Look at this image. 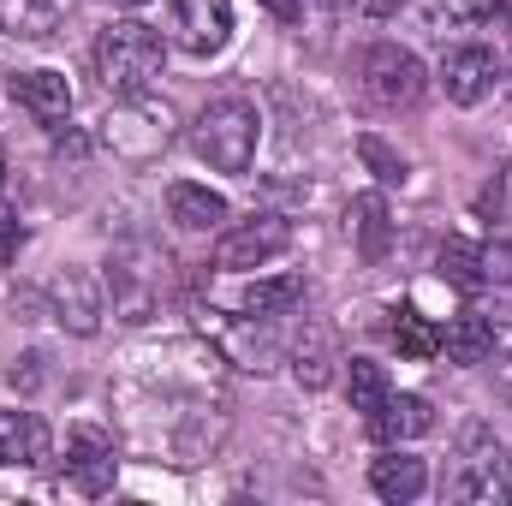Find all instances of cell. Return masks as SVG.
I'll return each mask as SVG.
<instances>
[{
	"instance_id": "f546056e",
	"label": "cell",
	"mask_w": 512,
	"mask_h": 506,
	"mask_svg": "<svg viewBox=\"0 0 512 506\" xmlns=\"http://www.w3.org/2000/svg\"><path fill=\"white\" fill-rule=\"evenodd\" d=\"M18 245H24V221H18L12 209H0V262H12Z\"/></svg>"
},
{
	"instance_id": "d6986e66",
	"label": "cell",
	"mask_w": 512,
	"mask_h": 506,
	"mask_svg": "<svg viewBox=\"0 0 512 506\" xmlns=\"http://www.w3.org/2000/svg\"><path fill=\"white\" fill-rule=\"evenodd\" d=\"M441 352H447V364L477 370V364L495 358V328H489L483 316H453V322L441 328Z\"/></svg>"
},
{
	"instance_id": "ffe728a7",
	"label": "cell",
	"mask_w": 512,
	"mask_h": 506,
	"mask_svg": "<svg viewBox=\"0 0 512 506\" xmlns=\"http://www.w3.org/2000/svg\"><path fill=\"white\" fill-rule=\"evenodd\" d=\"M370 489H376L382 501L405 506L429 489V471H423V459H411V453H387V459L370 465Z\"/></svg>"
},
{
	"instance_id": "4316f807",
	"label": "cell",
	"mask_w": 512,
	"mask_h": 506,
	"mask_svg": "<svg viewBox=\"0 0 512 506\" xmlns=\"http://www.w3.org/2000/svg\"><path fill=\"white\" fill-rule=\"evenodd\" d=\"M477 209H483L489 221H507V227H512V167H501V173H495V185L477 197Z\"/></svg>"
},
{
	"instance_id": "8992f818",
	"label": "cell",
	"mask_w": 512,
	"mask_h": 506,
	"mask_svg": "<svg viewBox=\"0 0 512 506\" xmlns=\"http://www.w3.org/2000/svg\"><path fill=\"white\" fill-rule=\"evenodd\" d=\"M197 328L215 340V352L233 364V370H274L280 364V340H274V328H268V316H221V310H197Z\"/></svg>"
},
{
	"instance_id": "8fae6325",
	"label": "cell",
	"mask_w": 512,
	"mask_h": 506,
	"mask_svg": "<svg viewBox=\"0 0 512 506\" xmlns=\"http://www.w3.org/2000/svg\"><path fill=\"white\" fill-rule=\"evenodd\" d=\"M495 78H501V60H495V48H453L447 60H441V90H447V102L453 108H477L489 90H495Z\"/></svg>"
},
{
	"instance_id": "5b68a950",
	"label": "cell",
	"mask_w": 512,
	"mask_h": 506,
	"mask_svg": "<svg viewBox=\"0 0 512 506\" xmlns=\"http://www.w3.org/2000/svg\"><path fill=\"white\" fill-rule=\"evenodd\" d=\"M358 78H364V96H370L376 108H387V114L417 108V102H423V84H429L423 60H417L411 48H399V42H376V48L364 54V66H358Z\"/></svg>"
},
{
	"instance_id": "e575fe53",
	"label": "cell",
	"mask_w": 512,
	"mask_h": 506,
	"mask_svg": "<svg viewBox=\"0 0 512 506\" xmlns=\"http://www.w3.org/2000/svg\"><path fill=\"white\" fill-rule=\"evenodd\" d=\"M507 90H512V60H507Z\"/></svg>"
},
{
	"instance_id": "9a60e30c",
	"label": "cell",
	"mask_w": 512,
	"mask_h": 506,
	"mask_svg": "<svg viewBox=\"0 0 512 506\" xmlns=\"http://www.w3.org/2000/svg\"><path fill=\"white\" fill-rule=\"evenodd\" d=\"M429 423H435V411H429V399H417V393H387L382 411H370V435H376L382 447H399V441L429 435Z\"/></svg>"
},
{
	"instance_id": "277c9868",
	"label": "cell",
	"mask_w": 512,
	"mask_h": 506,
	"mask_svg": "<svg viewBox=\"0 0 512 506\" xmlns=\"http://www.w3.org/2000/svg\"><path fill=\"white\" fill-rule=\"evenodd\" d=\"M447 489H453V501H471V506L512 501V459H507V447H501L483 423L465 429V453H459Z\"/></svg>"
},
{
	"instance_id": "5bb4252c",
	"label": "cell",
	"mask_w": 512,
	"mask_h": 506,
	"mask_svg": "<svg viewBox=\"0 0 512 506\" xmlns=\"http://www.w3.org/2000/svg\"><path fill=\"white\" fill-rule=\"evenodd\" d=\"M167 215H173V227H185V233H221V227H227V197L209 191V185L179 179V185H167Z\"/></svg>"
},
{
	"instance_id": "1f68e13d",
	"label": "cell",
	"mask_w": 512,
	"mask_h": 506,
	"mask_svg": "<svg viewBox=\"0 0 512 506\" xmlns=\"http://www.w3.org/2000/svg\"><path fill=\"white\" fill-rule=\"evenodd\" d=\"M358 6H364V12H376V18H387V12H393L399 0H358Z\"/></svg>"
},
{
	"instance_id": "30bf717a",
	"label": "cell",
	"mask_w": 512,
	"mask_h": 506,
	"mask_svg": "<svg viewBox=\"0 0 512 506\" xmlns=\"http://www.w3.org/2000/svg\"><path fill=\"white\" fill-rule=\"evenodd\" d=\"M48 310H54V322H60L66 334L90 340V334L102 328V286H96L84 268H66V274H54V286H48Z\"/></svg>"
},
{
	"instance_id": "484cf974",
	"label": "cell",
	"mask_w": 512,
	"mask_h": 506,
	"mask_svg": "<svg viewBox=\"0 0 512 506\" xmlns=\"http://www.w3.org/2000/svg\"><path fill=\"white\" fill-rule=\"evenodd\" d=\"M358 155H364V167H370L382 185H405V179H411V161H405L399 149H387L382 137H370V131L358 137Z\"/></svg>"
},
{
	"instance_id": "83f0119b",
	"label": "cell",
	"mask_w": 512,
	"mask_h": 506,
	"mask_svg": "<svg viewBox=\"0 0 512 506\" xmlns=\"http://www.w3.org/2000/svg\"><path fill=\"white\" fill-rule=\"evenodd\" d=\"M292 376H298V387H322V381H328V346H322V334L310 340V352L298 346V364H292Z\"/></svg>"
},
{
	"instance_id": "7a4b0ae2",
	"label": "cell",
	"mask_w": 512,
	"mask_h": 506,
	"mask_svg": "<svg viewBox=\"0 0 512 506\" xmlns=\"http://www.w3.org/2000/svg\"><path fill=\"white\" fill-rule=\"evenodd\" d=\"M256 137H262V120L245 96H215L197 126H191V149L215 167V173H251L256 161Z\"/></svg>"
},
{
	"instance_id": "d6a6232c",
	"label": "cell",
	"mask_w": 512,
	"mask_h": 506,
	"mask_svg": "<svg viewBox=\"0 0 512 506\" xmlns=\"http://www.w3.org/2000/svg\"><path fill=\"white\" fill-rule=\"evenodd\" d=\"M114 6H149V0H114Z\"/></svg>"
},
{
	"instance_id": "4dcf8cb0",
	"label": "cell",
	"mask_w": 512,
	"mask_h": 506,
	"mask_svg": "<svg viewBox=\"0 0 512 506\" xmlns=\"http://www.w3.org/2000/svg\"><path fill=\"white\" fill-rule=\"evenodd\" d=\"M262 6H268V12H274V18H280V24H292V18H298V6H304V0H262Z\"/></svg>"
},
{
	"instance_id": "ba28073f",
	"label": "cell",
	"mask_w": 512,
	"mask_h": 506,
	"mask_svg": "<svg viewBox=\"0 0 512 506\" xmlns=\"http://www.w3.org/2000/svg\"><path fill=\"white\" fill-rule=\"evenodd\" d=\"M286 245H292V221H286V215H251V221H239V227L221 233V245H215V268L245 274V268L274 262Z\"/></svg>"
},
{
	"instance_id": "836d02e7",
	"label": "cell",
	"mask_w": 512,
	"mask_h": 506,
	"mask_svg": "<svg viewBox=\"0 0 512 506\" xmlns=\"http://www.w3.org/2000/svg\"><path fill=\"white\" fill-rule=\"evenodd\" d=\"M322 6H352V0H322Z\"/></svg>"
},
{
	"instance_id": "ac0fdd59",
	"label": "cell",
	"mask_w": 512,
	"mask_h": 506,
	"mask_svg": "<svg viewBox=\"0 0 512 506\" xmlns=\"http://www.w3.org/2000/svg\"><path fill=\"white\" fill-rule=\"evenodd\" d=\"M346 221H352V245H358V256H364V262H382L387 245H393V215H387V197H382V191L352 197Z\"/></svg>"
},
{
	"instance_id": "e0dca14e",
	"label": "cell",
	"mask_w": 512,
	"mask_h": 506,
	"mask_svg": "<svg viewBox=\"0 0 512 506\" xmlns=\"http://www.w3.org/2000/svg\"><path fill=\"white\" fill-rule=\"evenodd\" d=\"M66 18L72 0H0V30H12L18 42H48Z\"/></svg>"
},
{
	"instance_id": "52a82bcc",
	"label": "cell",
	"mask_w": 512,
	"mask_h": 506,
	"mask_svg": "<svg viewBox=\"0 0 512 506\" xmlns=\"http://www.w3.org/2000/svg\"><path fill=\"white\" fill-rule=\"evenodd\" d=\"M167 30L191 60H215L233 42V0H167Z\"/></svg>"
},
{
	"instance_id": "d4e9b609",
	"label": "cell",
	"mask_w": 512,
	"mask_h": 506,
	"mask_svg": "<svg viewBox=\"0 0 512 506\" xmlns=\"http://www.w3.org/2000/svg\"><path fill=\"white\" fill-rule=\"evenodd\" d=\"M346 393H352V411H364V417H370V411H382V399L393 393V387H387V370H382V364H370V358H352V364H346Z\"/></svg>"
},
{
	"instance_id": "6da1fadb",
	"label": "cell",
	"mask_w": 512,
	"mask_h": 506,
	"mask_svg": "<svg viewBox=\"0 0 512 506\" xmlns=\"http://www.w3.org/2000/svg\"><path fill=\"white\" fill-rule=\"evenodd\" d=\"M161 60H167L161 30L143 24V18H114V24L96 36V78H102V90H108L114 102L149 96L155 78H161Z\"/></svg>"
},
{
	"instance_id": "4fadbf2b",
	"label": "cell",
	"mask_w": 512,
	"mask_h": 506,
	"mask_svg": "<svg viewBox=\"0 0 512 506\" xmlns=\"http://www.w3.org/2000/svg\"><path fill=\"white\" fill-rule=\"evenodd\" d=\"M48 459V423L36 411H0V471H30Z\"/></svg>"
},
{
	"instance_id": "603a6c76",
	"label": "cell",
	"mask_w": 512,
	"mask_h": 506,
	"mask_svg": "<svg viewBox=\"0 0 512 506\" xmlns=\"http://www.w3.org/2000/svg\"><path fill=\"white\" fill-rule=\"evenodd\" d=\"M435 268H441V280H453L459 292H483L489 280H483V251L471 245V239H447L441 251H435Z\"/></svg>"
},
{
	"instance_id": "2e32d148",
	"label": "cell",
	"mask_w": 512,
	"mask_h": 506,
	"mask_svg": "<svg viewBox=\"0 0 512 506\" xmlns=\"http://www.w3.org/2000/svg\"><path fill=\"white\" fill-rule=\"evenodd\" d=\"M131 114L126 120H114V126H108V143H114V149H126V155H155V149H161V143H167V137H173V120H167V108H155V102H149V96H137V102H126Z\"/></svg>"
},
{
	"instance_id": "3957f363",
	"label": "cell",
	"mask_w": 512,
	"mask_h": 506,
	"mask_svg": "<svg viewBox=\"0 0 512 506\" xmlns=\"http://www.w3.org/2000/svg\"><path fill=\"white\" fill-rule=\"evenodd\" d=\"M167 251H155L149 239H131L114 251L108 262V298H114V316L120 322H149L167 298Z\"/></svg>"
},
{
	"instance_id": "9c48e42d",
	"label": "cell",
	"mask_w": 512,
	"mask_h": 506,
	"mask_svg": "<svg viewBox=\"0 0 512 506\" xmlns=\"http://www.w3.org/2000/svg\"><path fill=\"white\" fill-rule=\"evenodd\" d=\"M114 477H120V459H114V441L102 429H72L66 435V483L90 501L114 495Z\"/></svg>"
},
{
	"instance_id": "d590c367",
	"label": "cell",
	"mask_w": 512,
	"mask_h": 506,
	"mask_svg": "<svg viewBox=\"0 0 512 506\" xmlns=\"http://www.w3.org/2000/svg\"><path fill=\"white\" fill-rule=\"evenodd\" d=\"M0 185H6V161H0Z\"/></svg>"
},
{
	"instance_id": "7c38bea8",
	"label": "cell",
	"mask_w": 512,
	"mask_h": 506,
	"mask_svg": "<svg viewBox=\"0 0 512 506\" xmlns=\"http://www.w3.org/2000/svg\"><path fill=\"white\" fill-rule=\"evenodd\" d=\"M12 102L36 120V126H66V114H72V84H66V72H18L12 78Z\"/></svg>"
},
{
	"instance_id": "f1b7e54d",
	"label": "cell",
	"mask_w": 512,
	"mask_h": 506,
	"mask_svg": "<svg viewBox=\"0 0 512 506\" xmlns=\"http://www.w3.org/2000/svg\"><path fill=\"white\" fill-rule=\"evenodd\" d=\"M477 251H483V280L489 286H512V239H489Z\"/></svg>"
},
{
	"instance_id": "44dd1931",
	"label": "cell",
	"mask_w": 512,
	"mask_h": 506,
	"mask_svg": "<svg viewBox=\"0 0 512 506\" xmlns=\"http://www.w3.org/2000/svg\"><path fill=\"white\" fill-rule=\"evenodd\" d=\"M304 304V274H268V280H251L245 286V310L251 316H286V310H298Z\"/></svg>"
},
{
	"instance_id": "cb8c5ba5",
	"label": "cell",
	"mask_w": 512,
	"mask_h": 506,
	"mask_svg": "<svg viewBox=\"0 0 512 506\" xmlns=\"http://www.w3.org/2000/svg\"><path fill=\"white\" fill-rule=\"evenodd\" d=\"M495 12H501V0H423L429 30H471V24H489Z\"/></svg>"
},
{
	"instance_id": "7402d4cb",
	"label": "cell",
	"mask_w": 512,
	"mask_h": 506,
	"mask_svg": "<svg viewBox=\"0 0 512 506\" xmlns=\"http://www.w3.org/2000/svg\"><path fill=\"white\" fill-rule=\"evenodd\" d=\"M393 346H399V358L429 364V358H441V328L429 316H417V310H399L393 316Z\"/></svg>"
}]
</instances>
